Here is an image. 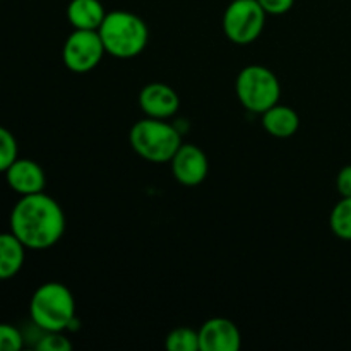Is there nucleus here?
Listing matches in <instances>:
<instances>
[{"mask_svg":"<svg viewBox=\"0 0 351 351\" xmlns=\"http://www.w3.org/2000/svg\"><path fill=\"white\" fill-rule=\"evenodd\" d=\"M129 144L134 153L149 163H170L182 146V136L177 127L161 119L139 120L129 132Z\"/></svg>","mask_w":351,"mask_h":351,"instance_id":"20e7f679","label":"nucleus"},{"mask_svg":"<svg viewBox=\"0 0 351 351\" xmlns=\"http://www.w3.org/2000/svg\"><path fill=\"white\" fill-rule=\"evenodd\" d=\"M242 336L233 321L225 317H213L199 329L201 351H239Z\"/></svg>","mask_w":351,"mask_h":351,"instance_id":"1a4fd4ad","label":"nucleus"},{"mask_svg":"<svg viewBox=\"0 0 351 351\" xmlns=\"http://www.w3.org/2000/svg\"><path fill=\"white\" fill-rule=\"evenodd\" d=\"M170 165L173 178L184 187H197L208 177V156L195 144H182L171 158Z\"/></svg>","mask_w":351,"mask_h":351,"instance_id":"6e6552de","label":"nucleus"},{"mask_svg":"<svg viewBox=\"0 0 351 351\" xmlns=\"http://www.w3.org/2000/svg\"><path fill=\"white\" fill-rule=\"evenodd\" d=\"M329 226L338 239L351 242V197H341L329 215Z\"/></svg>","mask_w":351,"mask_h":351,"instance_id":"2eb2a0df","label":"nucleus"},{"mask_svg":"<svg viewBox=\"0 0 351 351\" xmlns=\"http://www.w3.org/2000/svg\"><path fill=\"white\" fill-rule=\"evenodd\" d=\"M5 180L9 187L19 195L43 192L45 185H47L43 168L29 158H17L5 170Z\"/></svg>","mask_w":351,"mask_h":351,"instance_id":"9b49d317","label":"nucleus"},{"mask_svg":"<svg viewBox=\"0 0 351 351\" xmlns=\"http://www.w3.org/2000/svg\"><path fill=\"white\" fill-rule=\"evenodd\" d=\"M105 53V45L98 31L74 29L62 48V60L69 71L84 74L98 67Z\"/></svg>","mask_w":351,"mask_h":351,"instance_id":"0eeeda50","label":"nucleus"},{"mask_svg":"<svg viewBox=\"0 0 351 351\" xmlns=\"http://www.w3.org/2000/svg\"><path fill=\"white\" fill-rule=\"evenodd\" d=\"M261 115H263L261 122H263L264 130L269 136L278 137V139H287V137L295 136L298 127H300L298 113L293 108H290V106L280 105V103L271 106L269 110H266Z\"/></svg>","mask_w":351,"mask_h":351,"instance_id":"f8f14e48","label":"nucleus"},{"mask_svg":"<svg viewBox=\"0 0 351 351\" xmlns=\"http://www.w3.org/2000/svg\"><path fill=\"white\" fill-rule=\"evenodd\" d=\"M38 351H71L72 343L64 331H50L45 332L36 343Z\"/></svg>","mask_w":351,"mask_h":351,"instance_id":"a211bd4d","label":"nucleus"},{"mask_svg":"<svg viewBox=\"0 0 351 351\" xmlns=\"http://www.w3.org/2000/svg\"><path fill=\"white\" fill-rule=\"evenodd\" d=\"M106 53L115 58H134L144 51L149 41L147 24L137 14L127 10L106 12L98 29Z\"/></svg>","mask_w":351,"mask_h":351,"instance_id":"7ed1b4c3","label":"nucleus"},{"mask_svg":"<svg viewBox=\"0 0 351 351\" xmlns=\"http://www.w3.org/2000/svg\"><path fill=\"white\" fill-rule=\"evenodd\" d=\"M23 343L24 339L19 329L0 322V351H19Z\"/></svg>","mask_w":351,"mask_h":351,"instance_id":"6ab92c4d","label":"nucleus"},{"mask_svg":"<svg viewBox=\"0 0 351 351\" xmlns=\"http://www.w3.org/2000/svg\"><path fill=\"white\" fill-rule=\"evenodd\" d=\"M106 10L99 0H71L67 5V19L74 29L98 31Z\"/></svg>","mask_w":351,"mask_h":351,"instance_id":"ddd939ff","label":"nucleus"},{"mask_svg":"<svg viewBox=\"0 0 351 351\" xmlns=\"http://www.w3.org/2000/svg\"><path fill=\"white\" fill-rule=\"evenodd\" d=\"M26 247L12 232L0 233V280H10L24 266Z\"/></svg>","mask_w":351,"mask_h":351,"instance_id":"4468645a","label":"nucleus"},{"mask_svg":"<svg viewBox=\"0 0 351 351\" xmlns=\"http://www.w3.org/2000/svg\"><path fill=\"white\" fill-rule=\"evenodd\" d=\"M336 189L341 197H351V165H346L336 175Z\"/></svg>","mask_w":351,"mask_h":351,"instance_id":"412c9836","label":"nucleus"},{"mask_svg":"<svg viewBox=\"0 0 351 351\" xmlns=\"http://www.w3.org/2000/svg\"><path fill=\"white\" fill-rule=\"evenodd\" d=\"M17 141L10 130L0 125V173H5L7 168L17 160Z\"/></svg>","mask_w":351,"mask_h":351,"instance_id":"f3484780","label":"nucleus"},{"mask_svg":"<svg viewBox=\"0 0 351 351\" xmlns=\"http://www.w3.org/2000/svg\"><path fill=\"white\" fill-rule=\"evenodd\" d=\"M141 110L151 119H171L180 108V98L171 86L163 82L146 84L139 93Z\"/></svg>","mask_w":351,"mask_h":351,"instance_id":"9d476101","label":"nucleus"},{"mask_svg":"<svg viewBox=\"0 0 351 351\" xmlns=\"http://www.w3.org/2000/svg\"><path fill=\"white\" fill-rule=\"evenodd\" d=\"M10 232L26 249L53 247L65 232V215L60 204L45 192L21 195L10 211Z\"/></svg>","mask_w":351,"mask_h":351,"instance_id":"f257e3e1","label":"nucleus"},{"mask_svg":"<svg viewBox=\"0 0 351 351\" xmlns=\"http://www.w3.org/2000/svg\"><path fill=\"white\" fill-rule=\"evenodd\" d=\"M267 16H283L293 7L295 0H257Z\"/></svg>","mask_w":351,"mask_h":351,"instance_id":"aec40b11","label":"nucleus"},{"mask_svg":"<svg viewBox=\"0 0 351 351\" xmlns=\"http://www.w3.org/2000/svg\"><path fill=\"white\" fill-rule=\"evenodd\" d=\"M235 89L240 105L252 113H264L276 105L281 96L276 74L259 64L247 65L239 72Z\"/></svg>","mask_w":351,"mask_h":351,"instance_id":"39448f33","label":"nucleus"},{"mask_svg":"<svg viewBox=\"0 0 351 351\" xmlns=\"http://www.w3.org/2000/svg\"><path fill=\"white\" fill-rule=\"evenodd\" d=\"M29 315L41 331H69L75 321L74 295L58 281L43 283L31 297Z\"/></svg>","mask_w":351,"mask_h":351,"instance_id":"f03ea898","label":"nucleus"},{"mask_svg":"<svg viewBox=\"0 0 351 351\" xmlns=\"http://www.w3.org/2000/svg\"><path fill=\"white\" fill-rule=\"evenodd\" d=\"M266 16L257 0H233L223 14L225 36L235 45L254 43L263 34Z\"/></svg>","mask_w":351,"mask_h":351,"instance_id":"423d86ee","label":"nucleus"},{"mask_svg":"<svg viewBox=\"0 0 351 351\" xmlns=\"http://www.w3.org/2000/svg\"><path fill=\"white\" fill-rule=\"evenodd\" d=\"M170 351H201L199 348V331L191 328H177L167 336L165 341Z\"/></svg>","mask_w":351,"mask_h":351,"instance_id":"dca6fc26","label":"nucleus"}]
</instances>
